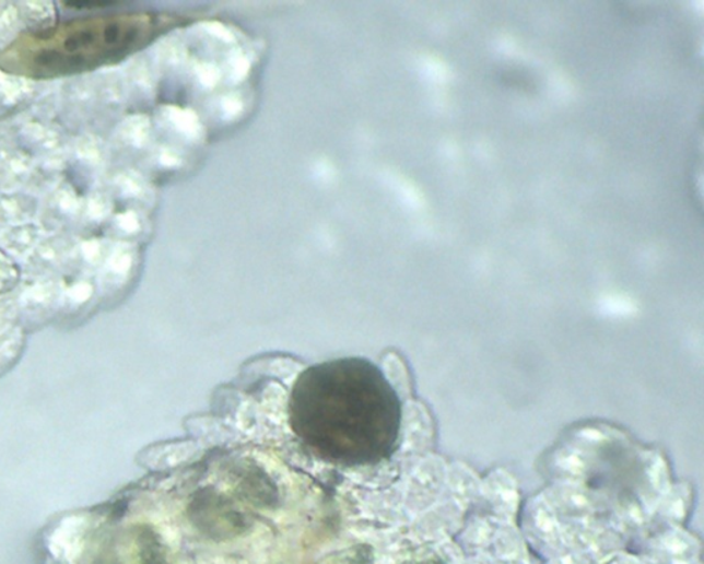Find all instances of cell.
I'll return each instance as SVG.
<instances>
[{"instance_id":"cell-1","label":"cell","mask_w":704,"mask_h":564,"mask_svg":"<svg viewBox=\"0 0 704 564\" xmlns=\"http://www.w3.org/2000/svg\"><path fill=\"white\" fill-rule=\"evenodd\" d=\"M402 402L384 372L364 356L313 365L288 399L292 433L329 465L373 467L392 459L402 431Z\"/></svg>"},{"instance_id":"cell-2","label":"cell","mask_w":704,"mask_h":564,"mask_svg":"<svg viewBox=\"0 0 704 564\" xmlns=\"http://www.w3.org/2000/svg\"><path fill=\"white\" fill-rule=\"evenodd\" d=\"M154 30L152 15L109 14L26 31L0 50V71L32 80L94 71L141 49Z\"/></svg>"}]
</instances>
